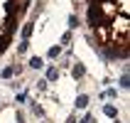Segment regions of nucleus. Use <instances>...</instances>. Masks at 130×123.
<instances>
[{
  "instance_id": "2",
  "label": "nucleus",
  "mask_w": 130,
  "mask_h": 123,
  "mask_svg": "<svg viewBox=\"0 0 130 123\" xmlns=\"http://www.w3.org/2000/svg\"><path fill=\"white\" fill-rule=\"evenodd\" d=\"M103 113H106L108 118H116L118 116V108L113 106V103H108V106H103Z\"/></svg>"
},
{
  "instance_id": "14",
  "label": "nucleus",
  "mask_w": 130,
  "mask_h": 123,
  "mask_svg": "<svg viewBox=\"0 0 130 123\" xmlns=\"http://www.w3.org/2000/svg\"><path fill=\"white\" fill-rule=\"evenodd\" d=\"M27 47H29V42H27V39H22V42H20V54H22V52H27Z\"/></svg>"
},
{
  "instance_id": "17",
  "label": "nucleus",
  "mask_w": 130,
  "mask_h": 123,
  "mask_svg": "<svg viewBox=\"0 0 130 123\" xmlns=\"http://www.w3.org/2000/svg\"><path fill=\"white\" fill-rule=\"evenodd\" d=\"M66 123H76V118H74V116H71V118H69V121H66Z\"/></svg>"
},
{
  "instance_id": "9",
  "label": "nucleus",
  "mask_w": 130,
  "mask_h": 123,
  "mask_svg": "<svg viewBox=\"0 0 130 123\" xmlns=\"http://www.w3.org/2000/svg\"><path fill=\"white\" fill-rule=\"evenodd\" d=\"M59 52H61V47H49V57H52V59H57V57H59Z\"/></svg>"
},
{
  "instance_id": "10",
  "label": "nucleus",
  "mask_w": 130,
  "mask_h": 123,
  "mask_svg": "<svg viewBox=\"0 0 130 123\" xmlns=\"http://www.w3.org/2000/svg\"><path fill=\"white\" fill-rule=\"evenodd\" d=\"M128 81H130V76H128V74H123V76H120V89H128L130 86Z\"/></svg>"
},
{
  "instance_id": "13",
  "label": "nucleus",
  "mask_w": 130,
  "mask_h": 123,
  "mask_svg": "<svg viewBox=\"0 0 130 123\" xmlns=\"http://www.w3.org/2000/svg\"><path fill=\"white\" fill-rule=\"evenodd\" d=\"M71 42V32H66V35H61V44H69Z\"/></svg>"
},
{
  "instance_id": "11",
  "label": "nucleus",
  "mask_w": 130,
  "mask_h": 123,
  "mask_svg": "<svg viewBox=\"0 0 130 123\" xmlns=\"http://www.w3.org/2000/svg\"><path fill=\"white\" fill-rule=\"evenodd\" d=\"M69 27H71V30L79 27V20H76V15H71V17H69Z\"/></svg>"
},
{
  "instance_id": "3",
  "label": "nucleus",
  "mask_w": 130,
  "mask_h": 123,
  "mask_svg": "<svg viewBox=\"0 0 130 123\" xmlns=\"http://www.w3.org/2000/svg\"><path fill=\"white\" fill-rule=\"evenodd\" d=\"M59 79V69L57 66H49V69H47V81H57Z\"/></svg>"
},
{
  "instance_id": "5",
  "label": "nucleus",
  "mask_w": 130,
  "mask_h": 123,
  "mask_svg": "<svg viewBox=\"0 0 130 123\" xmlns=\"http://www.w3.org/2000/svg\"><path fill=\"white\" fill-rule=\"evenodd\" d=\"M32 30H35V22H27V25L22 27V39H27V37L32 35Z\"/></svg>"
},
{
  "instance_id": "12",
  "label": "nucleus",
  "mask_w": 130,
  "mask_h": 123,
  "mask_svg": "<svg viewBox=\"0 0 130 123\" xmlns=\"http://www.w3.org/2000/svg\"><path fill=\"white\" fill-rule=\"evenodd\" d=\"M47 84H49L47 79H39V81H37V89H39V91H44V89H47Z\"/></svg>"
},
{
  "instance_id": "7",
  "label": "nucleus",
  "mask_w": 130,
  "mask_h": 123,
  "mask_svg": "<svg viewBox=\"0 0 130 123\" xmlns=\"http://www.w3.org/2000/svg\"><path fill=\"white\" fill-rule=\"evenodd\" d=\"M29 66H32V69H42V66H44L42 57H32V59H29Z\"/></svg>"
},
{
  "instance_id": "8",
  "label": "nucleus",
  "mask_w": 130,
  "mask_h": 123,
  "mask_svg": "<svg viewBox=\"0 0 130 123\" xmlns=\"http://www.w3.org/2000/svg\"><path fill=\"white\" fill-rule=\"evenodd\" d=\"M76 106H79V108H86V106H88V96H86V94H81L79 99H76Z\"/></svg>"
},
{
  "instance_id": "16",
  "label": "nucleus",
  "mask_w": 130,
  "mask_h": 123,
  "mask_svg": "<svg viewBox=\"0 0 130 123\" xmlns=\"http://www.w3.org/2000/svg\"><path fill=\"white\" fill-rule=\"evenodd\" d=\"M79 123H93V116H91V113H88V116L84 118V121H79Z\"/></svg>"
},
{
  "instance_id": "4",
  "label": "nucleus",
  "mask_w": 130,
  "mask_h": 123,
  "mask_svg": "<svg viewBox=\"0 0 130 123\" xmlns=\"http://www.w3.org/2000/svg\"><path fill=\"white\" fill-rule=\"evenodd\" d=\"M71 74H74V79H81V76L86 74V69H84V64H76V66L71 69Z\"/></svg>"
},
{
  "instance_id": "15",
  "label": "nucleus",
  "mask_w": 130,
  "mask_h": 123,
  "mask_svg": "<svg viewBox=\"0 0 130 123\" xmlns=\"http://www.w3.org/2000/svg\"><path fill=\"white\" fill-rule=\"evenodd\" d=\"M106 96H108V99H116L118 91H116V89H108V91H106Z\"/></svg>"
},
{
  "instance_id": "1",
  "label": "nucleus",
  "mask_w": 130,
  "mask_h": 123,
  "mask_svg": "<svg viewBox=\"0 0 130 123\" xmlns=\"http://www.w3.org/2000/svg\"><path fill=\"white\" fill-rule=\"evenodd\" d=\"M12 74H20V66H17V64H15V66H5V69L0 72V76H3V79H10Z\"/></svg>"
},
{
  "instance_id": "6",
  "label": "nucleus",
  "mask_w": 130,
  "mask_h": 123,
  "mask_svg": "<svg viewBox=\"0 0 130 123\" xmlns=\"http://www.w3.org/2000/svg\"><path fill=\"white\" fill-rule=\"evenodd\" d=\"M10 37H12V35H3V37H0V54L7 49V44H10Z\"/></svg>"
}]
</instances>
